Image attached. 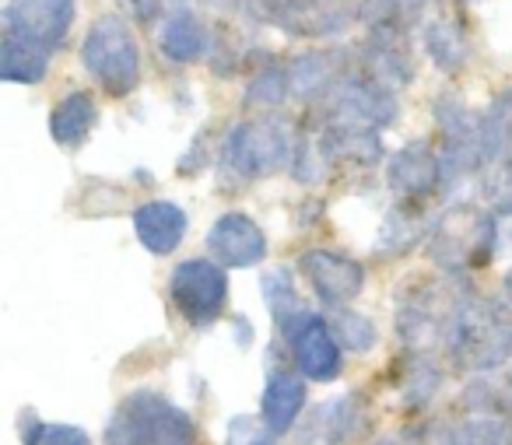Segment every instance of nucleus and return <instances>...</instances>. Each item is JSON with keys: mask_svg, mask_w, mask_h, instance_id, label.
<instances>
[{"mask_svg": "<svg viewBox=\"0 0 512 445\" xmlns=\"http://www.w3.org/2000/svg\"><path fill=\"white\" fill-rule=\"evenodd\" d=\"M186 214L172 200H148L134 211V232L151 256H169L179 249L186 235Z\"/></svg>", "mask_w": 512, "mask_h": 445, "instance_id": "dca6fc26", "label": "nucleus"}, {"mask_svg": "<svg viewBox=\"0 0 512 445\" xmlns=\"http://www.w3.org/2000/svg\"><path fill=\"white\" fill-rule=\"evenodd\" d=\"M169 298L190 326H207L228 305V277L218 260H183L169 277Z\"/></svg>", "mask_w": 512, "mask_h": 445, "instance_id": "0eeeda50", "label": "nucleus"}, {"mask_svg": "<svg viewBox=\"0 0 512 445\" xmlns=\"http://www.w3.org/2000/svg\"><path fill=\"white\" fill-rule=\"evenodd\" d=\"M425 53L432 57V64L442 74H460L470 60V43L467 32L460 29V22H453L449 15H435L425 22Z\"/></svg>", "mask_w": 512, "mask_h": 445, "instance_id": "4be33fe9", "label": "nucleus"}, {"mask_svg": "<svg viewBox=\"0 0 512 445\" xmlns=\"http://www.w3.org/2000/svg\"><path fill=\"white\" fill-rule=\"evenodd\" d=\"M95 123H99V106H95L92 92H71L53 106L50 134L60 148H78L92 134Z\"/></svg>", "mask_w": 512, "mask_h": 445, "instance_id": "412c9836", "label": "nucleus"}, {"mask_svg": "<svg viewBox=\"0 0 512 445\" xmlns=\"http://www.w3.org/2000/svg\"><path fill=\"white\" fill-rule=\"evenodd\" d=\"M463 284L467 281L442 274V281H421L400 298L397 333L407 351L432 354L435 347H446V330L463 295Z\"/></svg>", "mask_w": 512, "mask_h": 445, "instance_id": "423d86ee", "label": "nucleus"}, {"mask_svg": "<svg viewBox=\"0 0 512 445\" xmlns=\"http://www.w3.org/2000/svg\"><path fill=\"white\" fill-rule=\"evenodd\" d=\"M288 99H292V71H288V64L264 60L246 85V106L278 109V106H285Z\"/></svg>", "mask_w": 512, "mask_h": 445, "instance_id": "b1692460", "label": "nucleus"}, {"mask_svg": "<svg viewBox=\"0 0 512 445\" xmlns=\"http://www.w3.org/2000/svg\"><path fill=\"white\" fill-rule=\"evenodd\" d=\"M316 148L320 158L330 165H355V169H369L383 158V144L379 134L369 130H334V127H320L316 134Z\"/></svg>", "mask_w": 512, "mask_h": 445, "instance_id": "aec40b11", "label": "nucleus"}, {"mask_svg": "<svg viewBox=\"0 0 512 445\" xmlns=\"http://www.w3.org/2000/svg\"><path fill=\"white\" fill-rule=\"evenodd\" d=\"M288 71H292V95L309 106H320L330 99L337 85H341L351 71L348 57L344 53H299L295 60H288Z\"/></svg>", "mask_w": 512, "mask_h": 445, "instance_id": "2eb2a0df", "label": "nucleus"}, {"mask_svg": "<svg viewBox=\"0 0 512 445\" xmlns=\"http://www.w3.org/2000/svg\"><path fill=\"white\" fill-rule=\"evenodd\" d=\"M78 18V0H11L4 8V32L57 53Z\"/></svg>", "mask_w": 512, "mask_h": 445, "instance_id": "9d476101", "label": "nucleus"}, {"mask_svg": "<svg viewBox=\"0 0 512 445\" xmlns=\"http://www.w3.org/2000/svg\"><path fill=\"white\" fill-rule=\"evenodd\" d=\"M299 270L327 309H344L365 288V267L341 249H306L299 256Z\"/></svg>", "mask_w": 512, "mask_h": 445, "instance_id": "9b49d317", "label": "nucleus"}, {"mask_svg": "<svg viewBox=\"0 0 512 445\" xmlns=\"http://www.w3.org/2000/svg\"><path fill=\"white\" fill-rule=\"evenodd\" d=\"M498 253V221L488 204L460 200L446 207L432 221L428 232V256L446 277L467 281L470 274L484 270Z\"/></svg>", "mask_w": 512, "mask_h": 445, "instance_id": "f03ea898", "label": "nucleus"}, {"mask_svg": "<svg viewBox=\"0 0 512 445\" xmlns=\"http://www.w3.org/2000/svg\"><path fill=\"white\" fill-rule=\"evenodd\" d=\"M281 340L288 344L292 365L299 368L306 379L313 382H334L344 372L341 358V340L334 333V323L320 316V312H302L292 323L281 326Z\"/></svg>", "mask_w": 512, "mask_h": 445, "instance_id": "1a4fd4ad", "label": "nucleus"}, {"mask_svg": "<svg viewBox=\"0 0 512 445\" xmlns=\"http://www.w3.org/2000/svg\"><path fill=\"white\" fill-rule=\"evenodd\" d=\"M365 428H369V417H365L362 396L351 393V396H341V400L323 403V407L316 410L313 438L320 445H355Z\"/></svg>", "mask_w": 512, "mask_h": 445, "instance_id": "6ab92c4d", "label": "nucleus"}, {"mask_svg": "<svg viewBox=\"0 0 512 445\" xmlns=\"http://www.w3.org/2000/svg\"><path fill=\"white\" fill-rule=\"evenodd\" d=\"M264 298H267V305H271V316H274V326H278V330L309 309V305L302 302L299 288H295L292 274H288L285 267L264 274Z\"/></svg>", "mask_w": 512, "mask_h": 445, "instance_id": "cd10ccee", "label": "nucleus"}, {"mask_svg": "<svg viewBox=\"0 0 512 445\" xmlns=\"http://www.w3.org/2000/svg\"><path fill=\"white\" fill-rule=\"evenodd\" d=\"M439 386H442V368H435L432 354L407 351L404 375H400V389H404L407 407H425Z\"/></svg>", "mask_w": 512, "mask_h": 445, "instance_id": "bb28decb", "label": "nucleus"}, {"mask_svg": "<svg viewBox=\"0 0 512 445\" xmlns=\"http://www.w3.org/2000/svg\"><path fill=\"white\" fill-rule=\"evenodd\" d=\"M50 50L29 43V39H18L4 32V43H0V78L11 81V85H39L50 71Z\"/></svg>", "mask_w": 512, "mask_h": 445, "instance_id": "5701e85b", "label": "nucleus"}, {"mask_svg": "<svg viewBox=\"0 0 512 445\" xmlns=\"http://www.w3.org/2000/svg\"><path fill=\"white\" fill-rule=\"evenodd\" d=\"M484 144H488V165L512 162V88L498 92L484 109Z\"/></svg>", "mask_w": 512, "mask_h": 445, "instance_id": "a878e982", "label": "nucleus"}, {"mask_svg": "<svg viewBox=\"0 0 512 445\" xmlns=\"http://www.w3.org/2000/svg\"><path fill=\"white\" fill-rule=\"evenodd\" d=\"M358 57V71L365 78L379 81L386 88H404L414 78V53H411V29L404 25H386L369 29Z\"/></svg>", "mask_w": 512, "mask_h": 445, "instance_id": "f8f14e48", "label": "nucleus"}, {"mask_svg": "<svg viewBox=\"0 0 512 445\" xmlns=\"http://www.w3.org/2000/svg\"><path fill=\"white\" fill-rule=\"evenodd\" d=\"M22 442L25 445H92L85 428H74V424H53L39 421L36 414L22 417Z\"/></svg>", "mask_w": 512, "mask_h": 445, "instance_id": "c85d7f7f", "label": "nucleus"}, {"mask_svg": "<svg viewBox=\"0 0 512 445\" xmlns=\"http://www.w3.org/2000/svg\"><path fill=\"white\" fill-rule=\"evenodd\" d=\"M334 333L341 340V347L355 354H365L379 344V333L372 326V319H365L362 312H351V309H334Z\"/></svg>", "mask_w": 512, "mask_h": 445, "instance_id": "c756f323", "label": "nucleus"}, {"mask_svg": "<svg viewBox=\"0 0 512 445\" xmlns=\"http://www.w3.org/2000/svg\"><path fill=\"white\" fill-rule=\"evenodd\" d=\"M306 410V375L299 368H274L267 375L264 403H260V417L271 424L278 435H288Z\"/></svg>", "mask_w": 512, "mask_h": 445, "instance_id": "f3484780", "label": "nucleus"}, {"mask_svg": "<svg viewBox=\"0 0 512 445\" xmlns=\"http://www.w3.org/2000/svg\"><path fill=\"white\" fill-rule=\"evenodd\" d=\"M421 221H425L421 204H407V200H400V204L390 211V218H386L383 232H379V253L404 256L407 249L421 239V232H425V228H421Z\"/></svg>", "mask_w": 512, "mask_h": 445, "instance_id": "393cba45", "label": "nucleus"}, {"mask_svg": "<svg viewBox=\"0 0 512 445\" xmlns=\"http://www.w3.org/2000/svg\"><path fill=\"white\" fill-rule=\"evenodd\" d=\"M442 351H446L453 372H498L512 358V305L505 298L477 295L470 284H463Z\"/></svg>", "mask_w": 512, "mask_h": 445, "instance_id": "f257e3e1", "label": "nucleus"}, {"mask_svg": "<svg viewBox=\"0 0 512 445\" xmlns=\"http://www.w3.org/2000/svg\"><path fill=\"white\" fill-rule=\"evenodd\" d=\"M207 249H211V256L221 267L246 270V267H256V263L267 256V235L249 214L232 211V214H221L211 225V232H207Z\"/></svg>", "mask_w": 512, "mask_h": 445, "instance_id": "4468645a", "label": "nucleus"}, {"mask_svg": "<svg viewBox=\"0 0 512 445\" xmlns=\"http://www.w3.org/2000/svg\"><path fill=\"white\" fill-rule=\"evenodd\" d=\"M358 4L362 0H246L256 18L292 36H337L358 18Z\"/></svg>", "mask_w": 512, "mask_h": 445, "instance_id": "6e6552de", "label": "nucleus"}, {"mask_svg": "<svg viewBox=\"0 0 512 445\" xmlns=\"http://www.w3.org/2000/svg\"><path fill=\"white\" fill-rule=\"evenodd\" d=\"M158 50L172 64H197V60H204L211 53V32L190 8H176L162 22Z\"/></svg>", "mask_w": 512, "mask_h": 445, "instance_id": "a211bd4d", "label": "nucleus"}, {"mask_svg": "<svg viewBox=\"0 0 512 445\" xmlns=\"http://www.w3.org/2000/svg\"><path fill=\"white\" fill-rule=\"evenodd\" d=\"M106 445H200V431L186 410L155 389H134L116 403L106 424Z\"/></svg>", "mask_w": 512, "mask_h": 445, "instance_id": "7ed1b4c3", "label": "nucleus"}, {"mask_svg": "<svg viewBox=\"0 0 512 445\" xmlns=\"http://www.w3.org/2000/svg\"><path fill=\"white\" fill-rule=\"evenodd\" d=\"M386 186L393 197L407 200V204H421L432 193L442 190V162L428 144L411 141L390 158L386 165Z\"/></svg>", "mask_w": 512, "mask_h": 445, "instance_id": "ddd939ff", "label": "nucleus"}, {"mask_svg": "<svg viewBox=\"0 0 512 445\" xmlns=\"http://www.w3.org/2000/svg\"><path fill=\"white\" fill-rule=\"evenodd\" d=\"M502 298L512 305V270H509V274H505V281H502Z\"/></svg>", "mask_w": 512, "mask_h": 445, "instance_id": "473e14b6", "label": "nucleus"}, {"mask_svg": "<svg viewBox=\"0 0 512 445\" xmlns=\"http://www.w3.org/2000/svg\"><path fill=\"white\" fill-rule=\"evenodd\" d=\"M278 438L264 417H232L225 431V445H278Z\"/></svg>", "mask_w": 512, "mask_h": 445, "instance_id": "2f4dec72", "label": "nucleus"}, {"mask_svg": "<svg viewBox=\"0 0 512 445\" xmlns=\"http://www.w3.org/2000/svg\"><path fill=\"white\" fill-rule=\"evenodd\" d=\"M295 148L299 141L292 134V123L271 113L235 123L221 141V162L242 179H267L295 162Z\"/></svg>", "mask_w": 512, "mask_h": 445, "instance_id": "20e7f679", "label": "nucleus"}, {"mask_svg": "<svg viewBox=\"0 0 512 445\" xmlns=\"http://www.w3.org/2000/svg\"><path fill=\"white\" fill-rule=\"evenodd\" d=\"M81 64L102 92L123 99L141 85V46L120 15H102L81 46Z\"/></svg>", "mask_w": 512, "mask_h": 445, "instance_id": "39448f33", "label": "nucleus"}, {"mask_svg": "<svg viewBox=\"0 0 512 445\" xmlns=\"http://www.w3.org/2000/svg\"><path fill=\"white\" fill-rule=\"evenodd\" d=\"M481 197L498 218H512V162H495L481 172Z\"/></svg>", "mask_w": 512, "mask_h": 445, "instance_id": "7c9ffc66", "label": "nucleus"}]
</instances>
